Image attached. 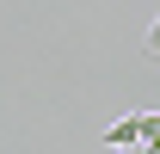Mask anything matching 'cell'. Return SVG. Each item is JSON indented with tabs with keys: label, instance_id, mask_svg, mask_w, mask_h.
Returning <instances> with one entry per match:
<instances>
[{
	"label": "cell",
	"instance_id": "cell-1",
	"mask_svg": "<svg viewBox=\"0 0 160 154\" xmlns=\"http://www.w3.org/2000/svg\"><path fill=\"white\" fill-rule=\"evenodd\" d=\"M105 142H111V154H117V148H142V111L117 117V123L105 130Z\"/></svg>",
	"mask_w": 160,
	"mask_h": 154
},
{
	"label": "cell",
	"instance_id": "cell-2",
	"mask_svg": "<svg viewBox=\"0 0 160 154\" xmlns=\"http://www.w3.org/2000/svg\"><path fill=\"white\" fill-rule=\"evenodd\" d=\"M142 148H160V111H142Z\"/></svg>",
	"mask_w": 160,
	"mask_h": 154
},
{
	"label": "cell",
	"instance_id": "cell-3",
	"mask_svg": "<svg viewBox=\"0 0 160 154\" xmlns=\"http://www.w3.org/2000/svg\"><path fill=\"white\" fill-rule=\"evenodd\" d=\"M148 56H160V19L148 25Z\"/></svg>",
	"mask_w": 160,
	"mask_h": 154
},
{
	"label": "cell",
	"instance_id": "cell-4",
	"mask_svg": "<svg viewBox=\"0 0 160 154\" xmlns=\"http://www.w3.org/2000/svg\"><path fill=\"white\" fill-rule=\"evenodd\" d=\"M117 154H148V148H117Z\"/></svg>",
	"mask_w": 160,
	"mask_h": 154
},
{
	"label": "cell",
	"instance_id": "cell-5",
	"mask_svg": "<svg viewBox=\"0 0 160 154\" xmlns=\"http://www.w3.org/2000/svg\"><path fill=\"white\" fill-rule=\"evenodd\" d=\"M148 154H160V148H148Z\"/></svg>",
	"mask_w": 160,
	"mask_h": 154
}]
</instances>
